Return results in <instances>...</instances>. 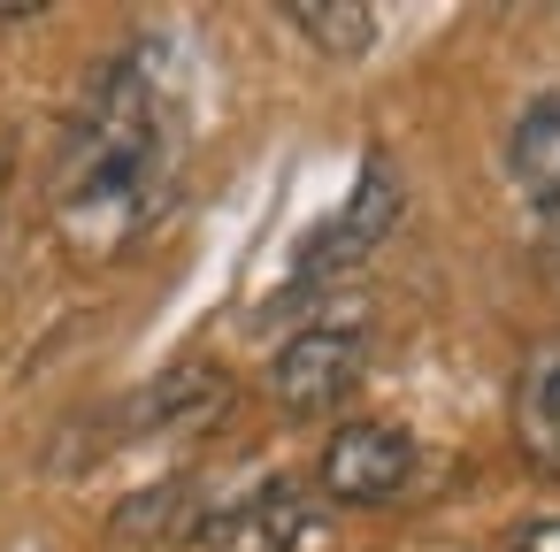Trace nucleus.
I'll return each mask as SVG.
<instances>
[{
	"mask_svg": "<svg viewBox=\"0 0 560 552\" xmlns=\"http://www.w3.org/2000/svg\"><path fill=\"white\" fill-rule=\"evenodd\" d=\"M177 169V93L154 70V55L108 62L62 139L55 162V223L78 254H116L139 238L170 192Z\"/></svg>",
	"mask_w": 560,
	"mask_h": 552,
	"instance_id": "f257e3e1",
	"label": "nucleus"
},
{
	"mask_svg": "<svg viewBox=\"0 0 560 552\" xmlns=\"http://www.w3.org/2000/svg\"><path fill=\"white\" fill-rule=\"evenodd\" d=\"M361 368H369V330H361V322H307V330L277 353L269 391H277L284 414H330V407L361 384Z\"/></svg>",
	"mask_w": 560,
	"mask_h": 552,
	"instance_id": "f03ea898",
	"label": "nucleus"
},
{
	"mask_svg": "<svg viewBox=\"0 0 560 552\" xmlns=\"http://www.w3.org/2000/svg\"><path fill=\"white\" fill-rule=\"evenodd\" d=\"M392 215H399V185H392V169L384 162H369L361 169V185H353V200L307 238V254H300V269H292V300L300 292H315V284H330V277H346L384 231H392Z\"/></svg>",
	"mask_w": 560,
	"mask_h": 552,
	"instance_id": "7ed1b4c3",
	"label": "nucleus"
},
{
	"mask_svg": "<svg viewBox=\"0 0 560 552\" xmlns=\"http://www.w3.org/2000/svg\"><path fill=\"white\" fill-rule=\"evenodd\" d=\"M407 475H415V437L392 422H346L323 445V491L338 506H384L407 491Z\"/></svg>",
	"mask_w": 560,
	"mask_h": 552,
	"instance_id": "20e7f679",
	"label": "nucleus"
},
{
	"mask_svg": "<svg viewBox=\"0 0 560 552\" xmlns=\"http://www.w3.org/2000/svg\"><path fill=\"white\" fill-rule=\"evenodd\" d=\"M300 537H307V491L292 475H269L200 521L208 552H292Z\"/></svg>",
	"mask_w": 560,
	"mask_h": 552,
	"instance_id": "39448f33",
	"label": "nucleus"
},
{
	"mask_svg": "<svg viewBox=\"0 0 560 552\" xmlns=\"http://www.w3.org/2000/svg\"><path fill=\"white\" fill-rule=\"evenodd\" d=\"M514 437L529 453V468L560 475V345H545L522 384H514Z\"/></svg>",
	"mask_w": 560,
	"mask_h": 552,
	"instance_id": "423d86ee",
	"label": "nucleus"
},
{
	"mask_svg": "<svg viewBox=\"0 0 560 552\" xmlns=\"http://www.w3.org/2000/svg\"><path fill=\"white\" fill-rule=\"evenodd\" d=\"M506 177L529 192V200H560V93H545V101H529L522 116H514V131H506Z\"/></svg>",
	"mask_w": 560,
	"mask_h": 552,
	"instance_id": "0eeeda50",
	"label": "nucleus"
},
{
	"mask_svg": "<svg viewBox=\"0 0 560 552\" xmlns=\"http://www.w3.org/2000/svg\"><path fill=\"white\" fill-rule=\"evenodd\" d=\"M307 39H323V47H338V55H361L369 39H376V9H307V0H300V9H284Z\"/></svg>",
	"mask_w": 560,
	"mask_h": 552,
	"instance_id": "6e6552de",
	"label": "nucleus"
},
{
	"mask_svg": "<svg viewBox=\"0 0 560 552\" xmlns=\"http://www.w3.org/2000/svg\"><path fill=\"white\" fill-rule=\"evenodd\" d=\"M514 552H560V514H552V521H529V529L514 537Z\"/></svg>",
	"mask_w": 560,
	"mask_h": 552,
	"instance_id": "1a4fd4ad",
	"label": "nucleus"
},
{
	"mask_svg": "<svg viewBox=\"0 0 560 552\" xmlns=\"http://www.w3.org/2000/svg\"><path fill=\"white\" fill-rule=\"evenodd\" d=\"M545 261H552V269H560V200H552V208H545Z\"/></svg>",
	"mask_w": 560,
	"mask_h": 552,
	"instance_id": "9d476101",
	"label": "nucleus"
},
{
	"mask_svg": "<svg viewBox=\"0 0 560 552\" xmlns=\"http://www.w3.org/2000/svg\"><path fill=\"white\" fill-rule=\"evenodd\" d=\"M32 16H39V9H0V24H32Z\"/></svg>",
	"mask_w": 560,
	"mask_h": 552,
	"instance_id": "9b49d317",
	"label": "nucleus"
},
{
	"mask_svg": "<svg viewBox=\"0 0 560 552\" xmlns=\"http://www.w3.org/2000/svg\"><path fill=\"white\" fill-rule=\"evenodd\" d=\"M0 169H9V139H0Z\"/></svg>",
	"mask_w": 560,
	"mask_h": 552,
	"instance_id": "f8f14e48",
	"label": "nucleus"
}]
</instances>
